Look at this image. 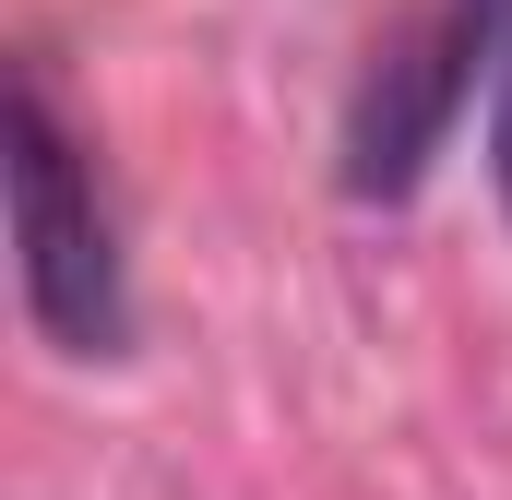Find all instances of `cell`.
Here are the masks:
<instances>
[{"mask_svg":"<svg viewBox=\"0 0 512 500\" xmlns=\"http://www.w3.org/2000/svg\"><path fill=\"white\" fill-rule=\"evenodd\" d=\"M489 167H501V203H512V36L489 60Z\"/></svg>","mask_w":512,"mask_h":500,"instance_id":"7a4b0ae2","label":"cell"},{"mask_svg":"<svg viewBox=\"0 0 512 500\" xmlns=\"http://www.w3.org/2000/svg\"><path fill=\"white\" fill-rule=\"evenodd\" d=\"M0 167H12V250H24V310L48 346L72 358H120L131 334V286H120V227L96 203V167L72 155V131L48 120L36 84H12L0 108Z\"/></svg>","mask_w":512,"mask_h":500,"instance_id":"6da1fadb","label":"cell"}]
</instances>
